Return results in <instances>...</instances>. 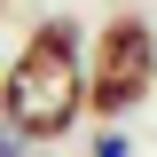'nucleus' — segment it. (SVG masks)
<instances>
[{"label":"nucleus","mask_w":157,"mask_h":157,"mask_svg":"<svg viewBox=\"0 0 157 157\" xmlns=\"http://www.w3.org/2000/svg\"><path fill=\"white\" fill-rule=\"evenodd\" d=\"M0 157H32V141H24L16 126H8V118H0Z\"/></svg>","instance_id":"7ed1b4c3"},{"label":"nucleus","mask_w":157,"mask_h":157,"mask_svg":"<svg viewBox=\"0 0 157 157\" xmlns=\"http://www.w3.org/2000/svg\"><path fill=\"white\" fill-rule=\"evenodd\" d=\"M94 157H126V134H94Z\"/></svg>","instance_id":"20e7f679"},{"label":"nucleus","mask_w":157,"mask_h":157,"mask_svg":"<svg viewBox=\"0 0 157 157\" xmlns=\"http://www.w3.org/2000/svg\"><path fill=\"white\" fill-rule=\"evenodd\" d=\"M0 118L32 149L71 141L86 118V32L71 16H47L24 32V47L0 63Z\"/></svg>","instance_id":"f257e3e1"},{"label":"nucleus","mask_w":157,"mask_h":157,"mask_svg":"<svg viewBox=\"0 0 157 157\" xmlns=\"http://www.w3.org/2000/svg\"><path fill=\"white\" fill-rule=\"evenodd\" d=\"M149 94H157V32H149V16L118 8V16L94 24V39H86V110H94L102 126H118V118H134Z\"/></svg>","instance_id":"f03ea898"}]
</instances>
